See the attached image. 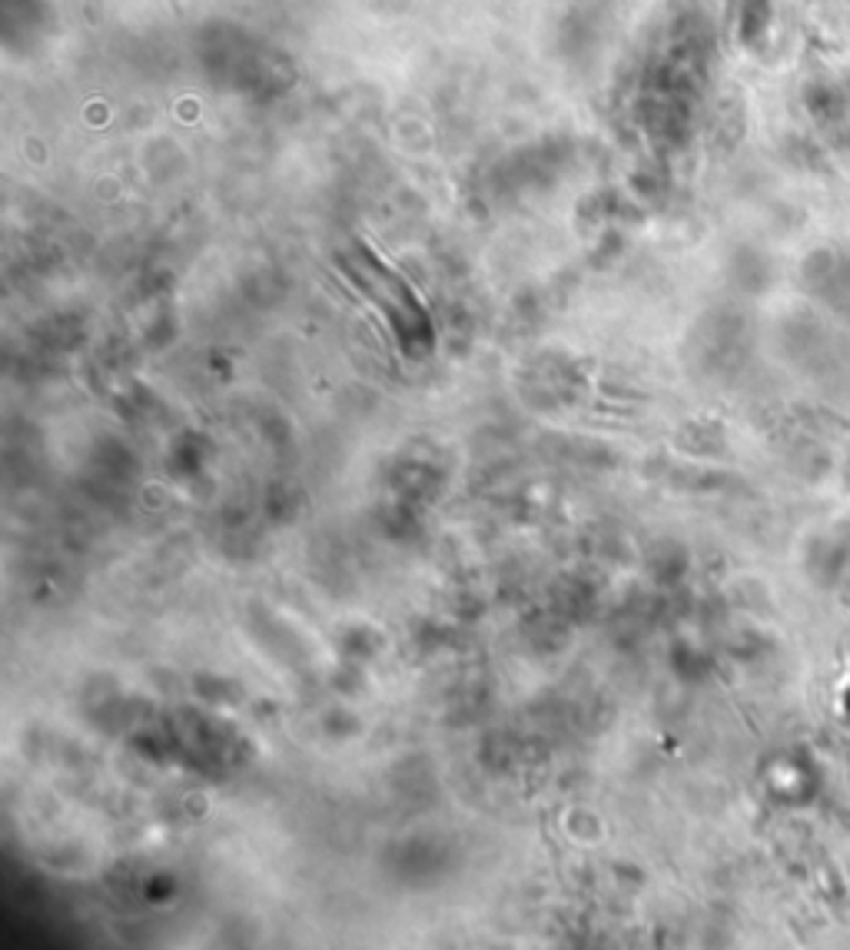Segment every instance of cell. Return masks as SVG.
<instances>
[{"instance_id": "obj_1", "label": "cell", "mask_w": 850, "mask_h": 950, "mask_svg": "<svg viewBox=\"0 0 850 950\" xmlns=\"http://www.w3.org/2000/svg\"><path fill=\"white\" fill-rule=\"evenodd\" d=\"M266 509H270L272 515H282V519L296 515L292 512V509H296V495H292L290 485H272L270 495H266Z\"/></svg>"}, {"instance_id": "obj_2", "label": "cell", "mask_w": 850, "mask_h": 950, "mask_svg": "<svg viewBox=\"0 0 850 950\" xmlns=\"http://www.w3.org/2000/svg\"><path fill=\"white\" fill-rule=\"evenodd\" d=\"M346 638L356 641V645H342L349 655H372V651L379 648V645H376L379 635H376V631H369V628H349Z\"/></svg>"}]
</instances>
